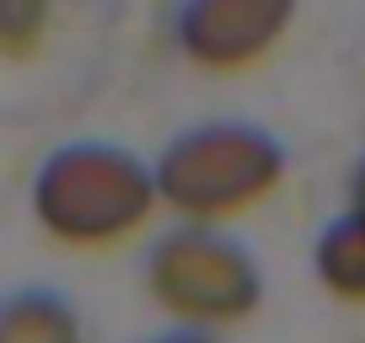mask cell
Here are the masks:
<instances>
[{"mask_svg": "<svg viewBox=\"0 0 365 343\" xmlns=\"http://www.w3.org/2000/svg\"><path fill=\"white\" fill-rule=\"evenodd\" d=\"M279 172L285 156L269 134L247 124H215L182 134L150 172V183L161 204H172L188 226H220L263 204L279 188Z\"/></svg>", "mask_w": 365, "mask_h": 343, "instance_id": "cell-1", "label": "cell"}, {"mask_svg": "<svg viewBox=\"0 0 365 343\" xmlns=\"http://www.w3.org/2000/svg\"><path fill=\"white\" fill-rule=\"evenodd\" d=\"M156 183L135 156L113 145H70L38 172L33 209L48 236L70 247H113L145 226Z\"/></svg>", "mask_w": 365, "mask_h": 343, "instance_id": "cell-2", "label": "cell"}, {"mask_svg": "<svg viewBox=\"0 0 365 343\" xmlns=\"http://www.w3.org/2000/svg\"><path fill=\"white\" fill-rule=\"evenodd\" d=\"M150 295L182 322L226 327V322H242L258 306L263 279L237 241H226L210 226H188V231H172L150 252Z\"/></svg>", "mask_w": 365, "mask_h": 343, "instance_id": "cell-3", "label": "cell"}, {"mask_svg": "<svg viewBox=\"0 0 365 343\" xmlns=\"http://www.w3.org/2000/svg\"><path fill=\"white\" fill-rule=\"evenodd\" d=\"M296 0H188L178 16L182 48L210 70H242L285 38Z\"/></svg>", "mask_w": 365, "mask_h": 343, "instance_id": "cell-4", "label": "cell"}, {"mask_svg": "<svg viewBox=\"0 0 365 343\" xmlns=\"http://www.w3.org/2000/svg\"><path fill=\"white\" fill-rule=\"evenodd\" d=\"M317 279L339 300H365V220L344 215L317 241Z\"/></svg>", "mask_w": 365, "mask_h": 343, "instance_id": "cell-5", "label": "cell"}, {"mask_svg": "<svg viewBox=\"0 0 365 343\" xmlns=\"http://www.w3.org/2000/svg\"><path fill=\"white\" fill-rule=\"evenodd\" d=\"M0 343H81V322L59 295H16L0 311Z\"/></svg>", "mask_w": 365, "mask_h": 343, "instance_id": "cell-6", "label": "cell"}, {"mask_svg": "<svg viewBox=\"0 0 365 343\" xmlns=\"http://www.w3.org/2000/svg\"><path fill=\"white\" fill-rule=\"evenodd\" d=\"M48 11L54 0H0V54H33L48 33Z\"/></svg>", "mask_w": 365, "mask_h": 343, "instance_id": "cell-7", "label": "cell"}, {"mask_svg": "<svg viewBox=\"0 0 365 343\" xmlns=\"http://www.w3.org/2000/svg\"><path fill=\"white\" fill-rule=\"evenodd\" d=\"M349 215L365 220V167H360V177H354V209H349Z\"/></svg>", "mask_w": 365, "mask_h": 343, "instance_id": "cell-8", "label": "cell"}, {"mask_svg": "<svg viewBox=\"0 0 365 343\" xmlns=\"http://www.w3.org/2000/svg\"><path fill=\"white\" fill-rule=\"evenodd\" d=\"M167 343H210V338H167Z\"/></svg>", "mask_w": 365, "mask_h": 343, "instance_id": "cell-9", "label": "cell"}]
</instances>
